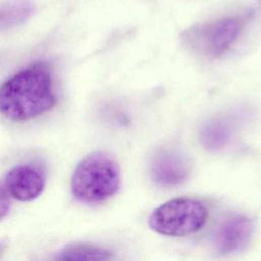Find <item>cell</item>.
<instances>
[{
	"label": "cell",
	"mask_w": 261,
	"mask_h": 261,
	"mask_svg": "<svg viewBox=\"0 0 261 261\" xmlns=\"http://www.w3.org/2000/svg\"><path fill=\"white\" fill-rule=\"evenodd\" d=\"M45 185L44 172L32 164L14 165L7 171L4 178L7 194L20 202L37 199L43 193Z\"/></svg>",
	"instance_id": "obj_5"
},
{
	"label": "cell",
	"mask_w": 261,
	"mask_h": 261,
	"mask_svg": "<svg viewBox=\"0 0 261 261\" xmlns=\"http://www.w3.org/2000/svg\"><path fill=\"white\" fill-rule=\"evenodd\" d=\"M245 20L243 16H228L196 24L184 33V43L199 55L209 58L219 57L233 44Z\"/></svg>",
	"instance_id": "obj_4"
},
{
	"label": "cell",
	"mask_w": 261,
	"mask_h": 261,
	"mask_svg": "<svg viewBox=\"0 0 261 261\" xmlns=\"http://www.w3.org/2000/svg\"><path fill=\"white\" fill-rule=\"evenodd\" d=\"M10 210V200L4 187L0 185V220L4 218Z\"/></svg>",
	"instance_id": "obj_11"
},
{
	"label": "cell",
	"mask_w": 261,
	"mask_h": 261,
	"mask_svg": "<svg viewBox=\"0 0 261 261\" xmlns=\"http://www.w3.org/2000/svg\"><path fill=\"white\" fill-rule=\"evenodd\" d=\"M207 209L198 200L178 198L157 207L149 218L155 231L172 237H182L198 231L206 222Z\"/></svg>",
	"instance_id": "obj_3"
},
{
	"label": "cell",
	"mask_w": 261,
	"mask_h": 261,
	"mask_svg": "<svg viewBox=\"0 0 261 261\" xmlns=\"http://www.w3.org/2000/svg\"><path fill=\"white\" fill-rule=\"evenodd\" d=\"M30 12L31 7L23 3L0 9V28H7L22 21Z\"/></svg>",
	"instance_id": "obj_10"
},
{
	"label": "cell",
	"mask_w": 261,
	"mask_h": 261,
	"mask_svg": "<svg viewBox=\"0 0 261 261\" xmlns=\"http://www.w3.org/2000/svg\"><path fill=\"white\" fill-rule=\"evenodd\" d=\"M111 253L99 246L87 243L66 245L56 256L57 260H108Z\"/></svg>",
	"instance_id": "obj_9"
},
{
	"label": "cell",
	"mask_w": 261,
	"mask_h": 261,
	"mask_svg": "<svg viewBox=\"0 0 261 261\" xmlns=\"http://www.w3.org/2000/svg\"><path fill=\"white\" fill-rule=\"evenodd\" d=\"M56 103L50 66L36 62L0 85V113L15 121L36 118Z\"/></svg>",
	"instance_id": "obj_1"
},
{
	"label": "cell",
	"mask_w": 261,
	"mask_h": 261,
	"mask_svg": "<svg viewBox=\"0 0 261 261\" xmlns=\"http://www.w3.org/2000/svg\"><path fill=\"white\" fill-rule=\"evenodd\" d=\"M120 185L117 162L105 152H95L84 158L71 177V193L84 203H98L113 196Z\"/></svg>",
	"instance_id": "obj_2"
},
{
	"label": "cell",
	"mask_w": 261,
	"mask_h": 261,
	"mask_svg": "<svg viewBox=\"0 0 261 261\" xmlns=\"http://www.w3.org/2000/svg\"><path fill=\"white\" fill-rule=\"evenodd\" d=\"M231 137V125L224 119H214L204 125L201 130V142L209 150L223 148Z\"/></svg>",
	"instance_id": "obj_8"
},
{
	"label": "cell",
	"mask_w": 261,
	"mask_h": 261,
	"mask_svg": "<svg viewBox=\"0 0 261 261\" xmlns=\"http://www.w3.org/2000/svg\"><path fill=\"white\" fill-rule=\"evenodd\" d=\"M252 233L253 223L248 217L231 215L222 221L216 231V248L222 254L239 251L249 243Z\"/></svg>",
	"instance_id": "obj_7"
},
{
	"label": "cell",
	"mask_w": 261,
	"mask_h": 261,
	"mask_svg": "<svg viewBox=\"0 0 261 261\" xmlns=\"http://www.w3.org/2000/svg\"><path fill=\"white\" fill-rule=\"evenodd\" d=\"M191 163L188 157L174 149H161L152 158L151 176L162 187L181 184L190 174Z\"/></svg>",
	"instance_id": "obj_6"
}]
</instances>
